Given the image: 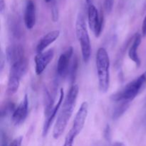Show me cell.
<instances>
[{
	"mask_svg": "<svg viewBox=\"0 0 146 146\" xmlns=\"http://www.w3.org/2000/svg\"><path fill=\"white\" fill-rule=\"evenodd\" d=\"M78 91L79 88L77 84H73L70 88L53 129V137L54 139L59 138L65 131L68 122L74 112Z\"/></svg>",
	"mask_w": 146,
	"mask_h": 146,
	"instance_id": "cell-1",
	"label": "cell"
},
{
	"mask_svg": "<svg viewBox=\"0 0 146 146\" xmlns=\"http://www.w3.org/2000/svg\"><path fill=\"white\" fill-rule=\"evenodd\" d=\"M98 88L101 92L106 93L110 86V58L106 48L98 49L96 56Z\"/></svg>",
	"mask_w": 146,
	"mask_h": 146,
	"instance_id": "cell-2",
	"label": "cell"
},
{
	"mask_svg": "<svg viewBox=\"0 0 146 146\" xmlns=\"http://www.w3.org/2000/svg\"><path fill=\"white\" fill-rule=\"evenodd\" d=\"M146 86V71L127 84L122 90L111 96L115 102L131 103L144 89Z\"/></svg>",
	"mask_w": 146,
	"mask_h": 146,
	"instance_id": "cell-3",
	"label": "cell"
},
{
	"mask_svg": "<svg viewBox=\"0 0 146 146\" xmlns=\"http://www.w3.org/2000/svg\"><path fill=\"white\" fill-rule=\"evenodd\" d=\"M76 34L81 46L83 60L87 63L91 58V46L85 19L81 13L78 14L76 21Z\"/></svg>",
	"mask_w": 146,
	"mask_h": 146,
	"instance_id": "cell-4",
	"label": "cell"
},
{
	"mask_svg": "<svg viewBox=\"0 0 146 146\" xmlns=\"http://www.w3.org/2000/svg\"><path fill=\"white\" fill-rule=\"evenodd\" d=\"M27 68H28V62L25 58L11 65L9 76L7 84L8 94L13 95L18 91L20 86V81L21 78L27 72Z\"/></svg>",
	"mask_w": 146,
	"mask_h": 146,
	"instance_id": "cell-5",
	"label": "cell"
},
{
	"mask_svg": "<svg viewBox=\"0 0 146 146\" xmlns=\"http://www.w3.org/2000/svg\"><path fill=\"white\" fill-rule=\"evenodd\" d=\"M88 26L96 37H99L103 30L104 16L99 14L94 4H90L88 9Z\"/></svg>",
	"mask_w": 146,
	"mask_h": 146,
	"instance_id": "cell-6",
	"label": "cell"
},
{
	"mask_svg": "<svg viewBox=\"0 0 146 146\" xmlns=\"http://www.w3.org/2000/svg\"><path fill=\"white\" fill-rule=\"evenodd\" d=\"M88 113V104L86 101H84L81 104L75 118L73 122V125L70 131H68L69 133L73 135L76 138L78 134L81 132L84 127L86 120L87 115Z\"/></svg>",
	"mask_w": 146,
	"mask_h": 146,
	"instance_id": "cell-7",
	"label": "cell"
},
{
	"mask_svg": "<svg viewBox=\"0 0 146 146\" xmlns=\"http://www.w3.org/2000/svg\"><path fill=\"white\" fill-rule=\"evenodd\" d=\"M74 54V48L69 46L64 53L60 55L57 64V74L61 78H65L68 74L70 67L72 62V56Z\"/></svg>",
	"mask_w": 146,
	"mask_h": 146,
	"instance_id": "cell-8",
	"label": "cell"
},
{
	"mask_svg": "<svg viewBox=\"0 0 146 146\" xmlns=\"http://www.w3.org/2000/svg\"><path fill=\"white\" fill-rule=\"evenodd\" d=\"M29 111L28 96L26 94L19 105L15 108L12 113L11 120L14 125H20L25 121Z\"/></svg>",
	"mask_w": 146,
	"mask_h": 146,
	"instance_id": "cell-9",
	"label": "cell"
},
{
	"mask_svg": "<svg viewBox=\"0 0 146 146\" xmlns=\"http://www.w3.org/2000/svg\"><path fill=\"white\" fill-rule=\"evenodd\" d=\"M54 56V52L53 49L47 50L41 53H38L35 56V72L37 75H41L47 66L50 64Z\"/></svg>",
	"mask_w": 146,
	"mask_h": 146,
	"instance_id": "cell-10",
	"label": "cell"
},
{
	"mask_svg": "<svg viewBox=\"0 0 146 146\" xmlns=\"http://www.w3.org/2000/svg\"><path fill=\"white\" fill-rule=\"evenodd\" d=\"M64 91L63 88H61L60 90V94H59V98H58V101L57 102V104H56L55 106L53 108L52 111L50 113L49 115L47 117H46V121L44 123V128H43V136H46L47 135L48 132V130H49L51 125L52 124L53 121L55 119L57 113L58 112V110H59L60 107H61V104H62L63 101H64Z\"/></svg>",
	"mask_w": 146,
	"mask_h": 146,
	"instance_id": "cell-11",
	"label": "cell"
},
{
	"mask_svg": "<svg viewBox=\"0 0 146 146\" xmlns=\"http://www.w3.org/2000/svg\"><path fill=\"white\" fill-rule=\"evenodd\" d=\"M24 24L28 29H32L36 24V6L32 0H27L26 4Z\"/></svg>",
	"mask_w": 146,
	"mask_h": 146,
	"instance_id": "cell-12",
	"label": "cell"
},
{
	"mask_svg": "<svg viewBox=\"0 0 146 146\" xmlns=\"http://www.w3.org/2000/svg\"><path fill=\"white\" fill-rule=\"evenodd\" d=\"M141 41H142V35L139 33H136L134 35L133 42L128 50V56L136 64L137 67H139L141 64V59L138 54V50L141 45Z\"/></svg>",
	"mask_w": 146,
	"mask_h": 146,
	"instance_id": "cell-13",
	"label": "cell"
},
{
	"mask_svg": "<svg viewBox=\"0 0 146 146\" xmlns=\"http://www.w3.org/2000/svg\"><path fill=\"white\" fill-rule=\"evenodd\" d=\"M60 36V31L58 30H54V31H50L44 35L38 41L36 46L37 53H41L44 51V49L47 48L50 44L54 43Z\"/></svg>",
	"mask_w": 146,
	"mask_h": 146,
	"instance_id": "cell-14",
	"label": "cell"
},
{
	"mask_svg": "<svg viewBox=\"0 0 146 146\" xmlns=\"http://www.w3.org/2000/svg\"><path fill=\"white\" fill-rule=\"evenodd\" d=\"M24 58V49L20 46H11L7 48V58L11 65Z\"/></svg>",
	"mask_w": 146,
	"mask_h": 146,
	"instance_id": "cell-15",
	"label": "cell"
},
{
	"mask_svg": "<svg viewBox=\"0 0 146 146\" xmlns=\"http://www.w3.org/2000/svg\"><path fill=\"white\" fill-rule=\"evenodd\" d=\"M77 68H78V61H77L76 58H75L73 59L71 67H70L69 71H68V75H69L70 78H71V79L72 80V81H74V78H75Z\"/></svg>",
	"mask_w": 146,
	"mask_h": 146,
	"instance_id": "cell-16",
	"label": "cell"
},
{
	"mask_svg": "<svg viewBox=\"0 0 146 146\" xmlns=\"http://www.w3.org/2000/svg\"><path fill=\"white\" fill-rule=\"evenodd\" d=\"M53 1L52 6H51V13H52V19L54 21H58V11L57 8L56 0H51Z\"/></svg>",
	"mask_w": 146,
	"mask_h": 146,
	"instance_id": "cell-17",
	"label": "cell"
},
{
	"mask_svg": "<svg viewBox=\"0 0 146 146\" xmlns=\"http://www.w3.org/2000/svg\"><path fill=\"white\" fill-rule=\"evenodd\" d=\"M114 1L115 0H104V7H105L106 11L108 14L112 11L113 8Z\"/></svg>",
	"mask_w": 146,
	"mask_h": 146,
	"instance_id": "cell-18",
	"label": "cell"
},
{
	"mask_svg": "<svg viewBox=\"0 0 146 146\" xmlns=\"http://www.w3.org/2000/svg\"><path fill=\"white\" fill-rule=\"evenodd\" d=\"M22 141H23V137L19 136L18 137V138H15L14 140H13L9 145H6V146H21Z\"/></svg>",
	"mask_w": 146,
	"mask_h": 146,
	"instance_id": "cell-19",
	"label": "cell"
},
{
	"mask_svg": "<svg viewBox=\"0 0 146 146\" xmlns=\"http://www.w3.org/2000/svg\"><path fill=\"white\" fill-rule=\"evenodd\" d=\"M145 15L144 17L143 21L142 24V36L143 37L146 36V1L145 2Z\"/></svg>",
	"mask_w": 146,
	"mask_h": 146,
	"instance_id": "cell-20",
	"label": "cell"
},
{
	"mask_svg": "<svg viewBox=\"0 0 146 146\" xmlns=\"http://www.w3.org/2000/svg\"><path fill=\"white\" fill-rule=\"evenodd\" d=\"M5 9V1L4 0H0V12L2 14Z\"/></svg>",
	"mask_w": 146,
	"mask_h": 146,
	"instance_id": "cell-21",
	"label": "cell"
},
{
	"mask_svg": "<svg viewBox=\"0 0 146 146\" xmlns=\"http://www.w3.org/2000/svg\"><path fill=\"white\" fill-rule=\"evenodd\" d=\"M111 146H126L125 143H123V142H119V141H117L115 142L114 143H113Z\"/></svg>",
	"mask_w": 146,
	"mask_h": 146,
	"instance_id": "cell-22",
	"label": "cell"
},
{
	"mask_svg": "<svg viewBox=\"0 0 146 146\" xmlns=\"http://www.w3.org/2000/svg\"><path fill=\"white\" fill-rule=\"evenodd\" d=\"M44 1H45L46 2L48 3V2H50V1H51V0H44Z\"/></svg>",
	"mask_w": 146,
	"mask_h": 146,
	"instance_id": "cell-23",
	"label": "cell"
},
{
	"mask_svg": "<svg viewBox=\"0 0 146 146\" xmlns=\"http://www.w3.org/2000/svg\"><path fill=\"white\" fill-rule=\"evenodd\" d=\"M86 2L88 3V4H89V3L91 2V0H86Z\"/></svg>",
	"mask_w": 146,
	"mask_h": 146,
	"instance_id": "cell-24",
	"label": "cell"
}]
</instances>
